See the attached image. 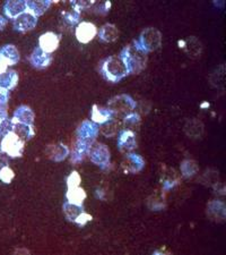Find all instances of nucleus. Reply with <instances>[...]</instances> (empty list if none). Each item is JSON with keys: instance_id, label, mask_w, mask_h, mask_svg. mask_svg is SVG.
Segmentation results:
<instances>
[{"instance_id": "obj_1", "label": "nucleus", "mask_w": 226, "mask_h": 255, "mask_svg": "<svg viewBox=\"0 0 226 255\" xmlns=\"http://www.w3.org/2000/svg\"><path fill=\"white\" fill-rule=\"evenodd\" d=\"M120 57L128 68L129 74H139L147 66V53L138 47L136 41L122 49Z\"/></svg>"}, {"instance_id": "obj_2", "label": "nucleus", "mask_w": 226, "mask_h": 255, "mask_svg": "<svg viewBox=\"0 0 226 255\" xmlns=\"http://www.w3.org/2000/svg\"><path fill=\"white\" fill-rule=\"evenodd\" d=\"M101 73L103 74L105 80L112 83H117L129 75L128 68L120 56H110L104 59L101 65Z\"/></svg>"}, {"instance_id": "obj_3", "label": "nucleus", "mask_w": 226, "mask_h": 255, "mask_svg": "<svg viewBox=\"0 0 226 255\" xmlns=\"http://www.w3.org/2000/svg\"><path fill=\"white\" fill-rule=\"evenodd\" d=\"M138 47L146 53L153 52L162 46L163 35L161 31H158L155 27H147L144 30L141 35H139L138 40H135Z\"/></svg>"}, {"instance_id": "obj_4", "label": "nucleus", "mask_w": 226, "mask_h": 255, "mask_svg": "<svg viewBox=\"0 0 226 255\" xmlns=\"http://www.w3.org/2000/svg\"><path fill=\"white\" fill-rule=\"evenodd\" d=\"M136 101L128 94H119L113 97L108 101V109L112 113L113 116H127L131 113H134L136 109Z\"/></svg>"}, {"instance_id": "obj_5", "label": "nucleus", "mask_w": 226, "mask_h": 255, "mask_svg": "<svg viewBox=\"0 0 226 255\" xmlns=\"http://www.w3.org/2000/svg\"><path fill=\"white\" fill-rule=\"evenodd\" d=\"M24 144L25 142L23 139H20L14 131H10L2 136L0 141V152L10 158H19L23 154Z\"/></svg>"}, {"instance_id": "obj_6", "label": "nucleus", "mask_w": 226, "mask_h": 255, "mask_svg": "<svg viewBox=\"0 0 226 255\" xmlns=\"http://www.w3.org/2000/svg\"><path fill=\"white\" fill-rule=\"evenodd\" d=\"M100 134V129H98V125L92 121L86 119L81 124L78 126L77 128V141L78 143L85 144L87 146H92L94 142H96V138Z\"/></svg>"}, {"instance_id": "obj_7", "label": "nucleus", "mask_w": 226, "mask_h": 255, "mask_svg": "<svg viewBox=\"0 0 226 255\" xmlns=\"http://www.w3.org/2000/svg\"><path fill=\"white\" fill-rule=\"evenodd\" d=\"M88 158L94 164H96L101 169H106L110 166L111 152L109 147L103 143L94 142L88 151Z\"/></svg>"}, {"instance_id": "obj_8", "label": "nucleus", "mask_w": 226, "mask_h": 255, "mask_svg": "<svg viewBox=\"0 0 226 255\" xmlns=\"http://www.w3.org/2000/svg\"><path fill=\"white\" fill-rule=\"evenodd\" d=\"M36 25H38V17L28 10H26L25 13L20 14L18 17L13 19L14 28L16 31L22 33L32 31Z\"/></svg>"}, {"instance_id": "obj_9", "label": "nucleus", "mask_w": 226, "mask_h": 255, "mask_svg": "<svg viewBox=\"0 0 226 255\" xmlns=\"http://www.w3.org/2000/svg\"><path fill=\"white\" fill-rule=\"evenodd\" d=\"M97 34V27L90 22H80L75 28L76 39L80 43H89Z\"/></svg>"}, {"instance_id": "obj_10", "label": "nucleus", "mask_w": 226, "mask_h": 255, "mask_svg": "<svg viewBox=\"0 0 226 255\" xmlns=\"http://www.w3.org/2000/svg\"><path fill=\"white\" fill-rule=\"evenodd\" d=\"M179 46L190 58H200L201 52H203V44L196 36H188L187 39L179 41Z\"/></svg>"}, {"instance_id": "obj_11", "label": "nucleus", "mask_w": 226, "mask_h": 255, "mask_svg": "<svg viewBox=\"0 0 226 255\" xmlns=\"http://www.w3.org/2000/svg\"><path fill=\"white\" fill-rule=\"evenodd\" d=\"M118 147L123 153H129L137 147V139L134 130L121 129L118 137Z\"/></svg>"}, {"instance_id": "obj_12", "label": "nucleus", "mask_w": 226, "mask_h": 255, "mask_svg": "<svg viewBox=\"0 0 226 255\" xmlns=\"http://www.w3.org/2000/svg\"><path fill=\"white\" fill-rule=\"evenodd\" d=\"M144 167H145V160L143 159L142 155L129 152L123 158L122 168L126 172L137 174V172H141L144 169Z\"/></svg>"}, {"instance_id": "obj_13", "label": "nucleus", "mask_w": 226, "mask_h": 255, "mask_svg": "<svg viewBox=\"0 0 226 255\" xmlns=\"http://www.w3.org/2000/svg\"><path fill=\"white\" fill-rule=\"evenodd\" d=\"M207 217L216 223H224L226 218V205L221 200H213L207 204Z\"/></svg>"}, {"instance_id": "obj_14", "label": "nucleus", "mask_w": 226, "mask_h": 255, "mask_svg": "<svg viewBox=\"0 0 226 255\" xmlns=\"http://www.w3.org/2000/svg\"><path fill=\"white\" fill-rule=\"evenodd\" d=\"M28 61L36 69H44L48 68L52 63V56L50 53L43 51L40 47H36L31 56L28 57Z\"/></svg>"}, {"instance_id": "obj_15", "label": "nucleus", "mask_w": 226, "mask_h": 255, "mask_svg": "<svg viewBox=\"0 0 226 255\" xmlns=\"http://www.w3.org/2000/svg\"><path fill=\"white\" fill-rule=\"evenodd\" d=\"M59 43L60 36L55 32H45L39 38V47L50 55L58 49Z\"/></svg>"}, {"instance_id": "obj_16", "label": "nucleus", "mask_w": 226, "mask_h": 255, "mask_svg": "<svg viewBox=\"0 0 226 255\" xmlns=\"http://www.w3.org/2000/svg\"><path fill=\"white\" fill-rule=\"evenodd\" d=\"M26 10L27 6L25 0H11V1H6L3 5V13L6 17L10 19H15Z\"/></svg>"}, {"instance_id": "obj_17", "label": "nucleus", "mask_w": 226, "mask_h": 255, "mask_svg": "<svg viewBox=\"0 0 226 255\" xmlns=\"http://www.w3.org/2000/svg\"><path fill=\"white\" fill-rule=\"evenodd\" d=\"M19 59V52L14 44H6L0 49V60L5 63L8 67L17 64Z\"/></svg>"}, {"instance_id": "obj_18", "label": "nucleus", "mask_w": 226, "mask_h": 255, "mask_svg": "<svg viewBox=\"0 0 226 255\" xmlns=\"http://www.w3.org/2000/svg\"><path fill=\"white\" fill-rule=\"evenodd\" d=\"M163 168L164 169L161 174V183H162L163 191L166 192L168 190H171V188H173L174 186H176L180 182V178L174 169H172V168H167L165 166Z\"/></svg>"}, {"instance_id": "obj_19", "label": "nucleus", "mask_w": 226, "mask_h": 255, "mask_svg": "<svg viewBox=\"0 0 226 255\" xmlns=\"http://www.w3.org/2000/svg\"><path fill=\"white\" fill-rule=\"evenodd\" d=\"M48 154L49 158L56 162L64 161V160L71 154V150L69 147L64 143H57L50 145L48 147Z\"/></svg>"}, {"instance_id": "obj_20", "label": "nucleus", "mask_w": 226, "mask_h": 255, "mask_svg": "<svg viewBox=\"0 0 226 255\" xmlns=\"http://www.w3.org/2000/svg\"><path fill=\"white\" fill-rule=\"evenodd\" d=\"M113 118L112 113L110 112L108 108H103V107H98L97 105H94L90 110V121L95 123L96 125H102Z\"/></svg>"}, {"instance_id": "obj_21", "label": "nucleus", "mask_w": 226, "mask_h": 255, "mask_svg": "<svg viewBox=\"0 0 226 255\" xmlns=\"http://www.w3.org/2000/svg\"><path fill=\"white\" fill-rule=\"evenodd\" d=\"M34 119H35V115L33 113V110L30 108V107L25 105L18 107V108L15 110L14 116H13V121L24 123V124H28V125L34 124Z\"/></svg>"}, {"instance_id": "obj_22", "label": "nucleus", "mask_w": 226, "mask_h": 255, "mask_svg": "<svg viewBox=\"0 0 226 255\" xmlns=\"http://www.w3.org/2000/svg\"><path fill=\"white\" fill-rule=\"evenodd\" d=\"M63 210L66 218L72 223H76L78 218H79L85 212L83 204H77L66 201L63 205Z\"/></svg>"}, {"instance_id": "obj_23", "label": "nucleus", "mask_w": 226, "mask_h": 255, "mask_svg": "<svg viewBox=\"0 0 226 255\" xmlns=\"http://www.w3.org/2000/svg\"><path fill=\"white\" fill-rule=\"evenodd\" d=\"M119 38V30L118 27L114 25V24L106 23L103 26L101 27L100 33H98V39H100L102 42L111 43L114 42Z\"/></svg>"}, {"instance_id": "obj_24", "label": "nucleus", "mask_w": 226, "mask_h": 255, "mask_svg": "<svg viewBox=\"0 0 226 255\" xmlns=\"http://www.w3.org/2000/svg\"><path fill=\"white\" fill-rule=\"evenodd\" d=\"M184 133H186L189 137L198 139L204 134V125L199 119H190L184 125Z\"/></svg>"}, {"instance_id": "obj_25", "label": "nucleus", "mask_w": 226, "mask_h": 255, "mask_svg": "<svg viewBox=\"0 0 226 255\" xmlns=\"http://www.w3.org/2000/svg\"><path fill=\"white\" fill-rule=\"evenodd\" d=\"M13 122H14L13 131L16 135H17L20 139H23L24 142L31 139L35 135V130H34V127H33V125L24 124V123L15 122V121H13Z\"/></svg>"}, {"instance_id": "obj_26", "label": "nucleus", "mask_w": 226, "mask_h": 255, "mask_svg": "<svg viewBox=\"0 0 226 255\" xmlns=\"http://www.w3.org/2000/svg\"><path fill=\"white\" fill-rule=\"evenodd\" d=\"M18 83V74L15 71H6L0 74V88L10 91Z\"/></svg>"}, {"instance_id": "obj_27", "label": "nucleus", "mask_w": 226, "mask_h": 255, "mask_svg": "<svg viewBox=\"0 0 226 255\" xmlns=\"http://www.w3.org/2000/svg\"><path fill=\"white\" fill-rule=\"evenodd\" d=\"M98 129H100V133L103 136L111 138L116 136L118 133H120V124H119V122L116 118H111L110 121L100 125Z\"/></svg>"}, {"instance_id": "obj_28", "label": "nucleus", "mask_w": 226, "mask_h": 255, "mask_svg": "<svg viewBox=\"0 0 226 255\" xmlns=\"http://www.w3.org/2000/svg\"><path fill=\"white\" fill-rule=\"evenodd\" d=\"M52 1L51 0H39V1H26L27 10L31 11L33 15L36 17L43 15L49 8L51 7Z\"/></svg>"}, {"instance_id": "obj_29", "label": "nucleus", "mask_w": 226, "mask_h": 255, "mask_svg": "<svg viewBox=\"0 0 226 255\" xmlns=\"http://www.w3.org/2000/svg\"><path fill=\"white\" fill-rule=\"evenodd\" d=\"M180 170H181V176L184 177V178H190V177H194L195 175L198 174L199 166L195 160L186 159L181 162Z\"/></svg>"}, {"instance_id": "obj_30", "label": "nucleus", "mask_w": 226, "mask_h": 255, "mask_svg": "<svg viewBox=\"0 0 226 255\" xmlns=\"http://www.w3.org/2000/svg\"><path fill=\"white\" fill-rule=\"evenodd\" d=\"M147 207L151 211H161V210L165 208V194H164V191L154 193L150 197L149 201H147Z\"/></svg>"}, {"instance_id": "obj_31", "label": "nucleus", "mask_w": 226, "mask_h": 255, "mask_svg": "<svg viewBox=\"0 0 226 255\" xmlns=\"http://www.w3.org/2000/svg\"><path fill=\"white\" fill-rule=\"evenodd\" d=\"M66 199H67V201H69V202L83 204V202L86 199V192L84 188H81L80 186L74 187V188H67Z\"/></svg>"}, {"instance_id": "obj_32", "label": "nucleus", "mask_w": 226, "mask_h": 255, "mask_svg": "<svg viewBox=\"0 0 226 255\" xmlns=\"http://www.w3.org/2000/svg\"><path fill=\"white\" fill-rule=\"evenodd\" d=\"M89 149H90V147L87 146V145H85V144L76 142L75 147H74V150L72 152V155H71L72 162L73 163H78V162L83 161L84 158L86 157V155H87Z\"/></svg>"}, {"instance_id": "obj_33", "label": "nucleus", "mask_w": 226, "mask_h": 255, "mask_svg": "<svg viewBox=\"0 0 226 255\" xmlns=\"http://www.w3.org/2000/svg\"><path fill=\"white\" fill-rule=\"evenodd\" d=\"M139 124H141V116L137 113L134 112L123 117V129L134 130V128L139 126Z\"/></svg>"}, {"instance_id": "obj_34", "label": "nucleus", "mask_w": 226, "mask_h": 255, "mask_svg": "<svg viewBox=\"0 0 226 255\" xmlns=\"http://www.w3.org/2000/svg\"><path fill=\"white\" fill-rule=\"evenodd\" d=\"M15 172L6 164V162L0 161V180L5 184H10L14 179Z\"/></svg>"}, {"instance_id": "obj_35", "label": "nucleus", "mask_w": 226, "mask_h": 255, "mask_svg": "<svg viewBox=\"0 0 226 255\" xmlns=\"http://www.w3.org/2000/svg\"><path fill=\"white\" fill-rule=\"evenodd\" d=\"M95 1L94 0H73L71 1V5L73 7V10L77 11V13L80 14V11L85 9H90L94 6Z\"/></svg>"}, {"instance_id": "obj_36", "label": "nucleus", "mask_w": 226, "mask_h": 255, "mask_svg": "<svg viewBox=\"0 0 226 255\" xmlns=\"http://www.w3.org/2000/svg\"><path fill=\"white\" fill-rule=\"evenodd\" d=\"M63 18L65 23H67L68 25L74 26L78 25L80 23V14L77 13L75 10H69V11H63Z\"/></svg>"}, {"instance_id": "obj_37", "label": "nucleus", "mask_w": 226, "mask_h": 255, "mask_svg": "<svg viewBox=\"0 0 226 255\" xmlns=\"http://www.w3.org/2000/svg\"><path fill=\"white\" fill-rule=\"evenodd\" d=\"M13 127H14V122L13 119L6 118L0 121V136H5L8 133L13 131Z\"/></svg>"}, {"instance_id": "obj_38", "label": "nucleus", "mask_w": 226, "mask_h": 255, "mask_svg": "<svg viewBox=\"0 0 226 255\" xmlns=\"http://www.w3.org/2000/svg\"><path fill=\"white\" fill-rule=\"evenodd\" d=\"M92 8L96 14L105 15L109 13V10L111 8V2L110 1H102V2L95 1V3H94V6Z\"/></svg>"}, {"instance_id": "obj_39", "label": "nucleus", "mask_w": 226, "mask_h": 255, "mask_svg": "<svg viewBox=\"0 0 226 255\" xmlns=\"http://www.w3.org/2000/svg\"><path fill=\"white\" fill-rule=\"evenodd\" d=\"M80 182H81L80 175L78 174L76 170H74L67 178V188L78 187L80 185Z\"/></svg>"}, {"instance_id": "obj_40", "label": "nucleus", "mask_w": 226, "mask_h": 255, "mask_svg": "<svg viewBox=\"0 0 226 255\" xmlns=\"http://www.w3.org/2000/svg\"><path fill=\"white\" fill-rule=\"evenodd\" d=\"M8 118L7 105H0V121Z\"/></svg>"}, {"instance_id": "obj_41", "label": "nucleus", "mask_w": 226, "mask_h": 255, "mask_svg": "<svg viewBox=\"0 0 226 255\" xmlns=\"http://www.w3.org/2000/svg\"><path fill=\"white\" fill-rule=\"evenodd\" d=\"M7 25V19L3 16L0 15V31L3 30V27Z\"/></svg>"}, {"instance_id": "obj_42", "label": "nucleus", "mask_w": 226, "mask_h": 255, "mask_svg": "<svg viewBox=\"0 0 226 255\" xmlns=\"http://www.w3.org/2000/svg\"><path fill=\"white\" fill-rule=\"evenodd\" d=\"M6 71H8V66L5 63H2L1 60H0V74L5 73Z\"/></svg>"}]
</instances>
